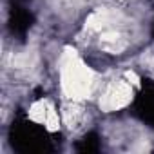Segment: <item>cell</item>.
<instances>
[{
    "label": "cell",
    "mask_w": 154,
    "mask_h": 154,
    "mask_svg": "<svg viewBox=\"0 0 154 154\" xmlns=\"http://www.w3.org/2000/svg\"><path fill=\"white\" fill-rule=\"evenodd\" d=\"M94 85L93 72L74 56L63 62L62 67V87L69 98H85Z\"/></svg>",
    "instance_id": "6da1fadb"
},
{
    "label": "cell",
    "mask_w": 154,
    "mask_h": 154,
    "mask_svg": "<svg viewBox=\"0 0 154 154\" xmlns=\"http://www.w3.org/2000/svg\"><path fill=\"white\" fill-rule=\"evenodd\" d=\"M131 98H132V89H131V85H129L127 82L120 80V82L111 84V85L103 91V94H102V98H100V107H102L103 111H116V109L127 105V103L131 102Z\"/></svg>",
    "instance_id": "7a4b0ae2"
},
{
    "label": "cell",
    "mask_w": 154,
    "mask_h": 154,
    "mask_svg": "<svg viewBox=\"0 0 154 154\" xmlns=\"http://www.w3.org/2000/svg\"><path fill=\"white\" fill-rule=\"evenodd\" d=\"M84 120V109L78 103H69L63 107V122L67 127H78Z\"/></svg>",
    "instance_id": "3957f363"
}]
</instances>
